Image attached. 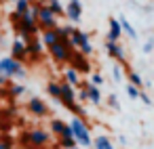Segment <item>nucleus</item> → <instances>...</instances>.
Wrapping results in <instances>:
<instances>
[{
	"mask_svg": "<svg viewBox=\"0 0 154 149\" xmlns=\"http://www.w3.org/2000/svg\"><path fill=\"white\" fill-rule=\"evenodd\" d=\"M0 72H2L9 80L11 78H19V80H23L26 78V67L19 63V61H15L13 57H5V59H0Z\"/></svg>",
	"mask_w": 154,
	"mask_h": 149,
	"instance_id": "obj_2",
	"label": "nucleus"
},
{
	"mask_svg": "<svg viewBox=\"0 0 154 149\" xmlns=\"http://www.w3.org/2000/svg\"><path fill=\"white\" fill-rule=\"evenodd\" d=\"M9 82H11V80H9V78H7V76L2 74V72H0V88H5V86H9Z\"/></svg>",
	"mask_w": 154,
	"mask_h": 149,
	"instance_id": "obj_32",
	"label": "nucleus"
},
{
	"mask_svg": "<svg viewBox=\"0 0 154 149\" xmlns=\"http://www.w3.org/2000/svg\"><path fill=\"white\" fill-rule=\"evenodd\" d=\"M21 141L26 145H32V147H45L51 141V134L47 130H42V128H32V130L21 134Z\"/></svg>",
	"mask_w": 154,
	"mask_h": 149,
	"instance_id": "obj_4",
	"label": "nucleus"
},
{
	"mask_svg": "<svg viewBox=\"0 0 154 149\" xmlns=\"http://www.w3.org/2000/svg\"><path fill=\"white\" fill-rule=\"evenodd\" d=\"M70 63H72V67H74L76 72H85V74H89V72H91L89 59H87L85 55H80V53H72V57H70Z\"/></svg>",
	"mask_w": 154,
	"mask_h": 149,
	"instance_id": "obj_9",
	"label": "nucleus"
},
{
	"mask_svg": "<svg viewBox=\"0 0 154 149\" xmlns=\"http://www.w3.org/2000/svg\"><path fill=\"white\" fill-rule=\"evenodd\" d=\"M63 78H66V82H68L70 86H78V82H80L78 72H76L74 67H68V69H66V74H63Z\"/></svg>",
	"mask_w": 154,
	"mask_h": 149,
	"instance_id": "obj_16",
	"label": "nucleus"
},
{
	"mask_svg": "<svg viewBox=\"0 0 154 149\" xmlns=\"http://www.w3.org/2000/svg\"><path fill=\"white\" fill-rule=\"evenodd\" d=\"M70 128H72V136L76 139L78 145H82V147H91V145H93L91 134H89V126L85 124V120H80V118H72Z\"/></svg>",
	"mask_w": 154,
	"mask_h": 149,
	"instance_id": "obj_1",
	"label": "nucleus"
},
{
	"mask_svg": "<svg viewBox=\"0 0 154 149\" xmlns=\"http://www.w3.org/2000/svg\"><path fill=\"white\" fill-rule=\"evenodd\" d=\"M30 0H17L15 2V13H19V15H23V13H28V9H30Z\"/></svg>",
	"mask_w": 154,
	"mask_h": 149,
	"instance_id": "obj_24",
	"label": "nucleus"
},
{
	"mask_svg": "<svg viewBox=\"0 0 154 149\" xmlns=\"http://www.w3.org/2000/svg\"><path fill=\"white\" fill-rule=\"evenodd\" d=\"M76 99H78V101H89V92H87V86H85V88H82V90H80V92L76 95Z\"/></svg>",
	"mask_w": 154,
	"mask_h": 149,
	"instance_id": "obj_30",
	"label": "nucleus"
},
{
	"mask_svg": "<svg viewBox=\"0 0 154 149\" xmlns=\"http://www.w3.org/2000/svg\"><path fill=\"white\" fill-rule=\"evenodd\" d=\"M70 111H72V113H76V118H80V120H82V115H85V107H82V105H78V103H74V105L70 107Z\"/></svg>",
	"mask_w": 154,
	"mask_h": 149,
	"instance_id": "obj_26",
	"label": "nucleus"
},
{
	"mask_svg": "<svg viewBox=\"0 0 154 149\" xmlns=\"http://www.w3.org/2000/svg\"><path fill=\"white\" fill-rule=\"evenodd\" d=\"M122 36V28L118 23V19H110V32H108V40L110 42H118Z\"/></svg>",
	"mask_w": 154,
	"mask_h": 149,
	"instance_id": "obj_13",
	"label": "nucleus"
},
{
	"mask_svg": "<svg viewBox=\"0 0 154 149\" xmlns=\"http://www.w3.org/2000/svg\"><path fill=\"white\" fill-rule=\"evenodd\" d=\"M108 105H110L112 109H118V99H116V95H110V97H108Z\"/></svg>",
	"mask_w": 154,
	"mask_h": 149,
	"instance_id": "obj_28",
	"label": "nucleus"
},
{
	"mask_svg": "<svg viewBox=\"0 0 154 149\" xmlns=\"http://www.w3.org/2000/svg\"><path fill=\"white\" fill-rule=\"evenodd\" d=\"M0 95H5V88H0Z\"/></svg>",
	"mask_w": 154,
	"mask_h": 149,
	"instance_id": "obj_37",
	"label": "nucleus"
},
{
	"mask_svg": "<svg viewBox=\"0 0 154 149\" xmlns=\"http://www.w3.org/2000/svg\"><path fill=\"white\" fill-rule=\"evenodd\" d=\"M26 92V86L23 84H9V95L15 99V97H21Z\"/></svg>",
	"mask_w": 154,
	"mask_h": 149,
	"instance_id": "obj_23",
	"label": "nucleus"
},
{
	"mask_svg": "<svg viewBox=\"0 0 154 149\" xmlns=\"http://www.w3.org/2000/svg\"><path fill=\"white\" fill-rule=\"evenodd\" d=\"M87 92H89V101H91L93 105H99V103H101V92H99V88H97V86L87 84Z\"/></svg>",
	"mask_w": 154,
	"mask_h": 149,
	"instance_id": "obj_15",
	"label": "nucleus"
},
{
	"mask_svg": "<svg viewBox=\"0 0 154 149\" xmlns=\"http://www.w3.org/2000/svg\"><path fill=\"white\" fill-rule=\"evenodd\" d=\"M66 15L74 23L80 21V17H82V2H80V0H70L68 7H66Z\"/></svg>",
	"mask_w": 154,
	"mask_h": 149,
	"instance_id": "obj_8",
	"label": "nucleus"
},
{
	"mask_svg": "<svg viewBox=\"0 0 154 149\" xmlns=\"http://www.w3.org/2000/svg\"><path fill=\"white\" fill-rule=\"evenodd\" d=\"M127 95H129L131 99H137V97H139V88H135V86L129 84V86H127Z\"/></svg>",
	"mask_w": 154,
	"mask_h": 149,
	"instance_id": "obj_27",
	"label": "nucleus"
},
{
	"mask_svg": "<svg viewBox=\"0 0 154 149\" xmlns=\"http://www.w3.org/2000/svg\"><path fill=\"white\" fill-rule=\"evenodd\" d=\"M47 7L51 9V13H53L55 17H59V15L66 13V9H63V4L59 2V0H49V4H47Z\"/></svg>",
	"mask_w": 154,
	"mask_h": 149,
	"instance_id": "obj_18",
	"label": "nucleus"
},
{
	"mask_svg": "<svg viewBox=\"0 0 154 149\" xmlns=\"http://www.w3.org/2000/svg\"><path fill=\"white\" fill-rule=\"evenodd\" d=\"M38 28H42V32L57 28V17L51 13L47 4H38Z\"/></svg>",
	"mask_w": 154,
	"mask_h": 149,
	"instance_id": "obj_5",
	"label": "nucleus"
},
{
	"mask_svg": "<svg viewBox=\"0 0 154 149\" xmlns=\"http://www.w3.org/2000/svg\"><path fill=\"white\" fill-rule=\"evenodd\" d=\"M137 99H141V101H143L146 105H152V99H150V97H148L146 92H141V90H139V97H137Z\"/></svg>",
	"mask_w": 154,
	"mask_h": 149,
	"instance_id": "obj_34",
	"label": "nucleus"
},
{
	"mask_svg": "<svg viewBox=\"0 0 154 149\" xmlns=\"http://www.w3.org/2000/svg\"><path fill=\"white\" fill-rule=\"evenodd\" d=\"M28 109H30V113H34V115H38V118L49 115V107H47V103H45L42 99H38V97H32V99L28 101Z\"/></svg>",
	"mask_w": 154,
	"mask_h": 149,
	"instance_id": "obj_7",
	"label": "nucleus"
},
{
	"mask_svg": "<svg viewBox=\"0 0 154 149\" xmlns=\"http://www.w3.org/2000/svg\"><path fill=\"white\" fill-rule=\"evenodd\" d=\"M57 40H59V38H57V30H45V32H42L40 42H42L45 46H53Z\"/></svg>",
	"mask_w": 154,
	"mask_h": 149,
	"instance_id": "obj_14",
	"label": "nucleus"
},
{
	"mask_svg": "<svg viewBox=\"0 0 154 149\" xmlns=\"http://www.w3.org/2000/svg\"><path fill=\"white\" fill-rule=\"evenodd\" d=\"M101 82H103V78H101L99 74H93V76H91V84H93V86H99Z\"/></svg>",
	"mask_w": 154,
	"mask_h": 149,
	"instance_id": "obj_29",
	"label": "nucleus"
},
{
	"mask_svg": "<svg viewBox=\"0 0 154 149\" xmlns=\"http://www.w3.org/2000/svg\"><path fill=\"white\" fill-rule=\"evenodd\" d=\"M26 48H28V57H30V59H40L45 44H42L38 38H30V40L26 42Z\"/></svg>",
	"mask_w": 154,
	"mask_h": 149,
	"instance_id": "obj_11",
	"label": "nucleus"
},
{
	"mask_svg": "<svg viewBox=\"0 0 154 149\" xmlns=\"http://www.w3.org/2000/svg\"><path fill=\"white\" fill-rule=\"evenodd\" d=\"M49 53H51V57L57 63H68L70 57H72V53H74V48H72L70 40H57L53 46H49Z\"/></svg>",
	"mask_w": 154,
	"mask_h": 149,
	"instance_id": "obj_3",
	"label": "nucleus"
},
{
	"mask_svg": "<svg viewBox=\"0 0 154 149\" xmlns=\"http://www.w3.org/2000/svg\"><path fill=\"white\" fill-rule=\"evenodd\" d=\"M106 51H108L110 57H114V59L120 61V63H125V59H127V57H125V48H122L118 42H110V40H108V42H106Z\"/></svg>",
	"mask_w": 154,
	"mask_h": 149,
	"instance_id": "obj_12",
	"label": "nucleus"
},
{
	"mask_svg": "<svg viewBox=\"0 0 154 149\" xmlns=\"http://www.w3.org/2000/svg\"><path fill=\"white\" fill-rule=\"evenodd\" d=\"M152 48H154V36H152V38L143 44V53H152Z\"/></svg>",
	"mask_w": 154,
	"mask_h": 149,
	"instance_id": "obj_31",
	"label": "nucleus"
},
{
	"mask_svg": "<svg viewBox=\"0 0 154 149\" xmlns=\"http://www.w3.org/2000/svg\"><path fill=\"white\" fill-rule=\"evenodd\" d=\"M47 90H49V95H51L53 99L59 101V97H61V84H59V82H49V84H47Z\"/></svg>",
	"mask_w": 154,
	"mask_h": 149,
	"instance_id": "obj_20",
	"label": "nucleus"
},
{
	"mask_svg": "<svg viewBox=\"0 0 154 149\" xmlns=\"http://www.w3.org/2000/svg\"><path fill=\"white\" fill-rule=\"evenodd\" d=\"M74 149H80V147H74Z\"/></svg>",
	"mask_w": 154,
	"mask_h": 149,
	"instance_id": "obj_38",
	"label": "nucleus"
},
{
	"mask_svg": "<svg viewBox=\"0 0 154 149\" xmlns=\"http://www.w3.org/2000/svg\"><path fill=\"white\" fill-rule=\"evenodd\" d=\"M112 76H114V80H116V82H120V67H118V65H114V67H112Z\"/></svg>",
	"mask_w": 154,
	"mask_h": 149,
	"instance_id": "obj_33",
	"label": "nucleus"
},
{
	"mask_svg": "<svg viewBox=\"0 0 154 149\" xmlns=\"http://www.w3.org/2000/svg\"><path fill=\"white\" fill-rule=\"evenodd\" d=\"M11 57L15 59V61H23V59H28V48H26V42L21 40V38H17L15 42H13V46H11Z\"/></svg>",
	"mask_w": 154,
	"mask_h": 149,
	"instance_id": "obj_10",
	"label": "nucleus"
},
{
	"mask_svg": "<svg viewBox=\"0 0 154 149\" xmlns=\"http://www.w3.org/2000/svg\"><path fill=\"white\" fill-rule=\"evenodd\" d=\"M55 149H61V147H55Z\"/></svg>",
	"mask_w": 154,
	"mask_h": 149,
	"instance_id": "obj_39",
	"label": "nucleus"
},
{
	"mask_svg": "<svg viewBox=\"0 0 154 149\" xmlns=\"http://www.w3.org/2000/svg\"><path fill=\"white\" fill-rule=\"evenodd\" d=\"M129 82H131V86H135V88H141V86H143L141 76H139V74H135V72H129Z\"/></svg>",
	"mask_w": 154,
	"mask_h": 149,
	"instance_id": "obj_25",
	"label": "nucleus"
},
{
	"mask_svg": "<svg viewBox=\"0 0 154 149\" xmlns=\"http://www.w3.org/2000/svg\"><path fill=\"white\" fill-rule=\"evenodd\" d=\"M59 147L61 149H74V147H78V143L74 136H59Z\"/></svg>",
	"mask_w": 154,
	"mask_h": 149,
	"instance_id": "obj_21",
	"label": "nucleus"
},
{
	"mask_svg": "<svg viewBox=\"0 0 154 149\" xmlns=\"http://www.w3.org/2000/svg\"><path fill=\"white\" fill-rule=\"evenodd\" d=\"M57 30V38L59 40H70V34H72V25H61V28H55Z\"/></svg>",
	"mask_w": 154,
	"mask_h": 149,
	"instance_id": "obj_22",
	"label": "nucleus"
},
{
	"mask_svg": "<svg viewBox=\"0 0 154 149\" xmlns=\"http://www.w3.org/2000/svg\"><path fill=\"white\" fill-rule=\"evenodd\" d=\"M0 149H9V147H7V145H5L2 141H0Z\"/></svg>",
	"mask_w": 154,
	"mask_h": 149,
	"instance_id": "obj_36",
	"label": "nucleus"
},
{
	"mask_svg": "<svg viewBox=\"0 0 154 149\" xmlns=\"http://www.w3.org/2000/svg\"><path fill=\"white\" fill-rule=\"evenodd\" d=\"M93 145H95V149H114V145L110 143V139L108 136H97L95 141H93Z\"/></svg>",
	"mask_w": 154,
	"mask_h": 149,
	"instance_id": "obj_17",
	"label": "nucleus"
},
{
	"mask_svg": "<svg viewBox=\"0 0 154 149\" xmlns=\"http://www.w3.org/2000/svg\"><path fill=\"white\" fill-rule=\"evenodd\" d=\"M118 23H120V28H122V32H125V34H127L129 38H137V34H135V30H133V25H131V23H129V21H127L125 17H120V19H118Z\"/></svg>",
	"mask_w": 154,
	"mask_h": 149,
	"instance_id": "obj_19",
	"label": "nucleus"
},
{
	"mask_svg": "<svg viewBox=\"0 0 154 149\" xmlns=\"http://www.w3.org/2000/svg\"><path fill=\"white\" fill-rule=\"evenodd\" d=\"M0 128H5V122H2V111H0Z\"/></svg>",
	"mask_w": 154,
	"mask_h": 149,
	"instance_id": "obj_35",
	"label": "nucleus"
},
{
	"mask_svg": "<svg viewBox=\"0 0 154 149\" xmlns=\"http://www.w3.org/2000/svg\"><path fill=\"white\" fill-rule=\"evenodd\" d=\"M59 84H61V97H59V101L63 103L66 109H70V107L76 103V90H74V86H70L68 82H59Z\"/></svg>",
	"mask_w": 154,
	"mask_h": 149,
	"instance_id": "obj_6",
	"label": "nucleus"
}]
</instances>
